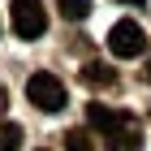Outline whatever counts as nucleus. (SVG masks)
<instances>
[{
    "instance_id": "nucleus-1",
    "label": "nucleus",
    "mask_w": 151,
    "mask_h": 151,
    "mask_svg": "<svg viewBox=\"0 0 151 151\" xmlns=\"http://www.w3.org/2000/svg\"><path fill=\"white\" fill-rule=\"evenodd\" d=\"M26 99H30L39 112H60V108H65V82H60L56 73H30Z\"/></svg>"
},
{
    "instance_id": "nucleus-2",
    "label": "nucleus",
    "mask_w": 151,
    "mask_h": 151,
    "mask_svg": "<svg viewBox=\"0 0 151 151\" xmlns=\"http://www.w3.org/2000/svg\"><path fill=\"white\" fill-rule=\"evenodd\" d=\"M108 47H112V56H121V60H134V56H142L147 52V35H142V26L138 22H116L112 30H108Z\"/></svg>"
},
{
    "instance_id": "nucleus-3",
    "label": "nucleus",
    "mask_w": 151,
    "mask_h": 151,
    "mask_svg": "<svg viewBox=\"0 0 151 151\" xmlns=\"http://www.w3.org/2000/svg\"><path fill=\"white\" fill-rule=\"evenodd\" d=\"M13 30L22 39H39L47 30V13L39 0H13Z\"/></svg>"
},
{
    "instance_id": "nucleus-4",
    "label": "nucleus",
    "mask_w": 151,
    "mask_h": 151,
    "mask_svg": "<svg viewBox=\"0 0 151 151\" xmlns=\"http://www.w3.org/2000/svg\"><path fill=\"white\" fill-rule=\"evenodd\" d=\"M86 121H91V129H99L104 138L129 125V116H125V112H116V108H104L99 99H95V104H86Z\"/></svg>"
},
{
    "instance_id": "nucleus-5",
    "label": "nucleus",
    "mask_w": 151,
    "mask_h": 151,
    "mask_svg": "<svg viewBox=\"0 0 151 151\" xmlns=\"http://www.w3.org/2000/svg\"><path fill=\"white\" fill-rule=\"evenodd\" d=\"M82 82L104 91V86H112V82H116V73H112V65H104V60H86V65H82Z\"/></svg>"
},
{
    "instance_id": "nucleus-6",
    "label": "nucleus",
    "mask_w": 151,
    "mask_h": 151,
    "mask_svg": "<svg viewBox=\"0 0 151 151\" xmlns=\"http://www.w3.org/2000/svg\"><path fill=\"white\" fill-rule=\"evenodd\" d=\"M108 151H134V147H138V129H134V125H125V129H116V134H108Z\"/></svg>"
},
{
    "instance_id": "nucleus-7",
    "label": "nucleus",
    "mask_w": 151,
    "mask_h": 151,
    "mask_svg": "<svg viewBox=\"0 0 151 151\" xmlns=\"http://www.w3.org/2000/svg\"><path fill=\"white\" fill-rule=\"evenodd\" d=\"M56 9L65 22H82L86 13H91V0H56Z\"/></svg>"
},
{
    "instance_id": "nucleus-8",
    "label": "nucleus",
    "mask_w": 151,
    "mask_h": 151,
    "mask_svg": "<svg viewBox=\"0 0 151 151\" xmlns=\"http://www.w3.org/2000/svg\"><path fill=\"white\" fill-rule=\"evenodd\" d=\"M17 147H22V125L0 121V151H17Z\"/></svg>"
},
{
    "instance_id": "nucleus-9",
    "label": "nucleus",
    "mask_w": 151,
    "mask_h": 151,
    "mask_svg": "<svg viewBox=\"0 0 151 151\" xmlns=\"http://www.w3.org/2000/svg\"><path fill=\"white\" fill-rule=\"evenodd\" d=\"M65 151H95V142H91V134L86 129H65Z\"/></svg>"
},
{
    "instance_id": "nucleus-10",
    "label": "nucleus",
    "mask_w": 151,
    "mask_h": 151,
    "mask_svg": "<svg viewBox=\"0 0 151 151\" xmlns=\"http://www.w3.org/2000/svg\"><path fill=\"white\" fill-rule=\"evenodd\" d=\"M142 78H147V82H151V56H147V65H142Z\"/></svg>"
},
{
    "instance_id": "nucleus-11",
    "label": "nucleus",
    "mask_w": 151,
    "mask_h": 151,
    "mask_svg": "<svg viewBox=\"0 0 151 151\" xmlns=\"http://www.w3.org/2000/svg\"><path fill=\"white\" fill-rule=\"evenodd\" d=\"M121 4H134V9H138V4H142V0H121Z\"/></svg>"
},
{
    "instance_id": "nucleus-12",
    "label": "nucleus",
    "mask_w": 151,
    "mask_h": 151,
    "mask_svg": "<svg viewBox=\"0 0 151 151\" xmlns=\"http://www.w3.org/2000/svg\"><path fill=\"white\" fill-rule=\"evenodd\" d=\"M0 112H4V91H0Z\"/></svg>"
}]
</instances>
